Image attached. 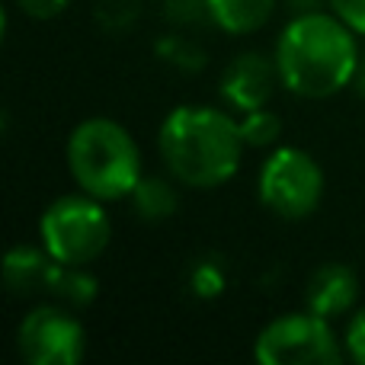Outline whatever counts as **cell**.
Instances as JSON below:
<instances>
[{
    "instance_id": "6da1fadb",
    "label": "cell",
    "mask_w": 365,
    "mask_h": 365,
    "mask_svg": "<svg viewBox=\"0 0 365 365\" xmlns=\"http://www.w3.org/2000/svg\"><path fill=\"white\" fill-rule=\"evenodd\" d=\"M279 81L302 100H330L353 87L359 71V36L334 10L295 13L276 38Z\"/></svg>"
},
{
    "instance_id": "7a4b0ae2",
    "label": "cell",
    "mask_w": 365,
    "mask_h": 365,
    "mask_svg": "<svg viewBox=\"0 0 365 365\" xmlns=\"http://www.w3.org/2000/svg\"><path fill=\"white\" fill-rule=\"evenodd\" d=\"M158 151L167 173L189 189L225 186L244 160L240 119L218 106L186 103L167 113L158 132Z\"/></svg>"
},
{
    "instance_id": "3957f363",
    "label": "cell",
    "mask_w": 365,
    "mask_h": 365,
    "mask_svg": "<svg viewBox=\"0 0 365 365\" xmlns=\"http://www.w3.org/2000/svg\"><path fill=\"white\" fill-rule=\"evenodd\" d=\"M64 160L77 189L100 202L128 199L138 180L145 177L138 141L122 122L103 115L74 125L64 145Z\"/></svg>"
},
{
    "instance_id": "277c9868",
    "label": "cell",
    "mask_w": 365,
    "mask_h": 365,
    "mask_svg": "<svg viewBox=\"0 0 365 365\" xmlns=\"http://www.w3.org/2000/svg\"><path fill=\"white\" fill-rule=\"evenodd\" d=\"M106 202L87 192L58 195L38 218V244L68 266H90L113 237V221L106 215Z\"/></svg>"
},
{
    "instance_id": "5b68a950",
    "label": "cell",
    "mask_w": 365,
    "mask_h": 365,
    "mask_svg": "<svg viewBox=\"0 0 365 365\" xmlns=\"http://www.w3.org/2000/svg\"><path fill=\"white\" fill-rule=\"evenodd\" d=\"M253 359L259 365H340L346 349L334 324L308 308L272 317L257 334Z\"/></svg>"
},
{
    "instance_id": "8992f818",
    "label": "cell",
    "mask_w": 365,
    "mask_h": 365,
    "mask_svg": "<svg viewBox=\"0 0 365 365\" xmlns=\"http://www.w3.org/2000/svg\"><path fill=\"white\" fill-rule=\"evenodd\" d=\"M257 195L266 212L276 218L304 221L317 212L324 199V170L302 148H272L257 173Z\"/></svg>"
},
{
    "instance_id": "52a82bcc",
    "label": "cell",
    "mask_w": 365,
    "mask_h": 365,
    "mask_svg": "<svg viewBox=\"0 0 365 365\" xmlns=\"http://www.w3.org/2000/svg\"><path fill=\"white\" fill-rule=\"evenodd\" d=\"M16 353L26 365H77L87 353V334L68 308L38 304L19 321Z\"/></svg>"
},
{
    "instance_id": "ba28073f",
    "label": "cell",
    "mask_w": 365,
    "mask_h": 365,
    "mask_svg": "<svg viewBox=\"0 0 365 365\" xmlns=\"http://www.w3.org/2000/svg\"><path fill=\"white\" fill-rule=\"evenodd\" d=\"M279 83L282 81H279L276 58L263 51H244L225 68L218 90L231 113H250V109L269 106Z\"/></svg>"
},
{
    "instance_id": "9c48e42d",
    "label": "cell",
    "mask_w": 365,
    "mask_h": 365,
    "mask_svg": "<svg viewBox=\"0 0 365 365\" xmlns=\"http://www.w3.org/2000/svg\"><path fill=\"white\" fill-rule=\"evenodd\" d=\"M61 266L42 244H16L6 250L4 257V282L13 295L19 298H36V295H55Z\"/></svg>"
},
{
    "instance_id": "30bf717a",
    "label": "cell",
    "mask_w": 365,
    "mask_h": 365,
    "mask_svg": "<svg viewBox=\"0 0 365 365\" xmlns=\"http://www.w3.org/2000/svg\"><path fill=\"white\" fill-rule=\"evenodd\" d=\"M304 304L314 314L336 321L343 314H353L359 304V276L346 263H324L311 272L304 285Z\"/></svg>"
},
{
    "instance_id": "8fae6325",
    "label": "cell",
    "mask_w": 365,
    "mask_h": 365,
    "mask_svg": "<svg viewBox=\"0 0 365 365\" xmlns=\"http://www.w3.org/2000/svg\"><path fill=\"white\" fill-rule=\"evenodd\" d=\"M279 0H205L208 23L227 36H250L272 19Z\"/></svg>"
},
{
    "instance_id": "7c38bea8",
    "label": "cell",
    "mask_w": 365,
    "mask_h": 365,
    "mask_svg": "<svg viewBox=\"0 0 365 365\" xmlns=\"http://www.w3.org/2000/svg\"><path fill=\"white\" fill-rule=\"evenodd\" d=\"M180 182L167 173V177H158V173H145L138 180V186L132 189V208L141 221H167L180 212Z\"/></svg>"
},
{
    "instance_id": "4fadbf2b",
    "label": "cell",
    "mask_w": 365,
    "mask_h": 365,
    "mask_svg": "<svg viewBox=\"0 0 365 365\" xmlns=\"http://www.w3.org/2000/svg\"><path fill=\"white\" fill-rule=\"evenodd\" d=\"M100 295V282L96 276L87 269V266H61V276H58V285H55V295L61 304L68 308H87V304L96 302Z\"/></svg>"
},
{
    "instance_id": "5bb4252c",
    "label": "cell",
    "mask_w": 365,
    "mask_h": 365,
    "mask_svg": "<svg viewBox=\"0 0 365 365\" xmlns=\"http://www.w3.org/2000/svg\"><path fill=\"white\" fill-rule=\"evenodd\" d=\"M186 282H189V292H192L195 298H202V302H215V298H221L225 289H227V269H225L221 259L202 257L189 266Z\"/></svg>"
},
{
    "instance_id": "9a60e30c",
    "label": "cell",
    "mask_w": 365,
    "mask_h": 365,
    "mask_svg": "<svg viewBox=\"0 0 365 365\" xmlns=\"http://www.w3.org/2000/svg\"><path fill=\"white\" fill-rule=\"evenodd\" d=\"M240 135H244L247 148H272L282 135V119L272 113L269 106L250 109V113H240Z\"/></svg>"
},
{
    "instance_id": "2e32d148",
    "label": "cell",
    "mask_w": 365,
    "mask_h": 365,
    "mask_svg": "<svg viewBox=\"0 0 365 365\" xmlns=\"http://www.w3.org/2000/svg\"><path fill=\"white\" fill-rule=\"evenodd\" d=\"M158 55L164 58L167 64L180 68V71H199L202 64H205V51L195 48V45L189 42V38H182L180 32L160 38V42H158Z\"/></svg>"
},
{
    "instance_id": "e0dca14e",
    "label": "cell",
    "mask_w": 365,
    "mask_h": 365,
    "mask_svg": "<svg viewBox=\"0 0 365 365\" xmlns=\"http://www.w3.org/2000/svg\"><path fill=\"white\" fill-rule=\"evenodd\" d=\"M343 349L346 359L365 365V308H356L346 321V334H343Z\"/></svg>"
},
{
    "instance_id": "ac0fdd59",
    "label": "cell",
    "mask_w": 365,
    "mask_h": 365,
    "mask_svg": "<svg viewBox=\"0 0 365 365\" xmlns=\"http://www.w3.org/2000/svg\"><path fill=\"white\" fill-rule=\"evenodd\" d=\"M327 6L356 32L365 38V0H327Z\"/></svg>"
},
{
    "instance_id": "d6986e66",
    "label": "cell",
    "mask_w": 365,
    "mask_h": 365,
    "mask_svg": "<svg viewBox=\"0 0 365 365\" xmlns=\"http://www.w3.org/2000/svg\"><path fill=\"white\" fill-rule=\"evenodd\" d=\"M167 16L180 19V23L208 19V6H205V0H167Z\"/></svg>"
},
{
    "instance_id": "ffe728a7",
    "label": "cell",
    "mask_w": 365,
    "mask_h": 365,
    "mask_svg": "<svg viewBox=\"0 0 365 365\" xmlns=\"http://www.w3.org/2000/svg\"><path fill=\"white\" fill-rule=\"evenodd\" d=\"M71 0H16V6L32 19H55Z\"/></svg>"
},
{
    "instance_id": "44dd1931",
    "label": "cell",
    "mask_w": 365,
    "mask_h": 365,
    "mask_svg": "<svg viewBox=\"0 0 365 365\" xmlns=\"http://www.w3.org/2000/svg\"><path fill=\"white\" fill-rule=\"evenodd\" d=\"M289 4H292L295 13H308V10H324L327 0H289Z\"/></svg>"
},
{
    "instance_id": "7402d4cb",
    "label": "cell",
    "mask_w": 365,
    "mask_h": 365,
    "mask_svg": "<svg viewBox=\"0 0 365 365\" xmlns=\"http://www.w3.org/2000/svg\"><path fill=\"white\" fill-rule=\"evenodd\" d=\"M353 87L359 90V93L365 96V51H362V58H359V71H356V81H353Z\"/></svg>"
}]
</instances>
